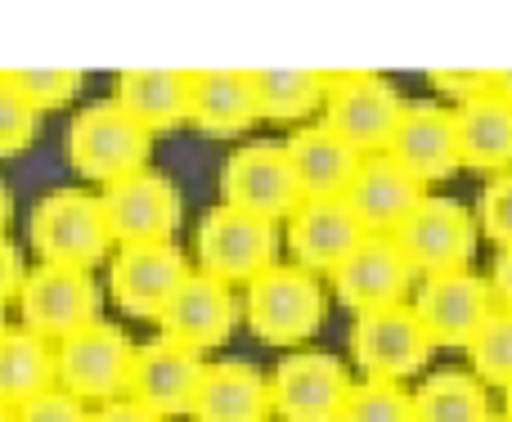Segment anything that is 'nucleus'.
<instances>
[{
    "label": "nucleus",
    "mask_w": 512,
    "mask_h": 422,
    "mask_svg": "<svg viewBox=\"0 0 512 422\" xmlns=\"http://www.w3.org/2000/svg\"><path fill=\"white\" fill-rule=\"evenodd\" d=\"M27 238L41 265H68V270H95L117 252L113 229L104 216V198L86 189H54L32 207Z\"/></svg>",
    "instance_id": "1"
},
{
    "label": "nucleus",
    "mask_w": 512,
    "mask_h": 422,
    "mask_svg": "<svg viewBox=\"0 0 512 422\" xmlns=\"http://www.w3.org/2000/svg\"><path fill=\"white\" fill-rule=\"evenodd\" d=\"M63 153H68V167L81 180L108 189L117 180L135 176V171H149L153 135L135 117H126L113 99H99V104H86L68 122Z\"/></svg>",
    "instance_id": "2"
},
{
    "label": "nucleus",
    "mask_w": 512,
    "mask_h": 422,
    "mask_svg": "<svg viewBox=\"0 0 512 422\" xmlns=\"http://www.w3.org/2000/svg\"><path fill=\"white\" fill-rule=\"evenodd\" d=\"M243 319L265 346H301L324 328L328 292L319 283V274L301 270L292 261H279L248 283Z\"/></svg>",
    "instance_id": "3"
},
{
    "label": "nucleus",
    "mask_w": 512,
    "mask_h": 422,
    "mask_svg": "<svg viewBox=\"0 0 512 422\" xmlns=\"http://www.w3.org/2000/svg\"><path fill=\"white\" fill-rule=\"evenodd\" d=\"M194 256L198 270L212 274L221 283H248L256 274H265L270 265H279V225L261 216H248L239 207H207L203 220H198L194 234Z\"/></svg>",
    "instance_id": "4"
},
{
    "label": "nucleus",
    "mask_w": 512,
    "mask_h": 422,
    "mask_svg": "<svg viewBox=\"0 0 512 422\" xmlns=\"http://www.w3.org/2000/svg\"><path fill=\"white\" fill-rule=\"evenodd\" d=\"M140 346L108 319H95L90 328L63 337L54 346V369H59V387L77 396L81 405H108L131 391V369Z\"/></svg>",
    "instance_id": "5"
},
{
    "label": "nucleus",
    "mask_w": 512,
    "mask_h": 422,
    "mask_svg": "<svg viewBox=\"0 0 512 422\" xmlns=\"http://www.w3.org/2000/svg\"><path fill=\"white\" fill-rule=\"evenodd\" d=\"M409 99L378 72H333L324 99V126L337 131L360 158L387 153Z\"/></svg>",
    "instance_id": "6"
},
{
    "label": "nucleus",
    "mask_w": 512,
    "mask_h": 422,
    "mask_svg": "<svg viewBox=\"0 0 512 422\" xmlns=\"http://www.w3.org/2000/svg\"><path fill=\"white\" fill-rule=\"evenodd\" d=\"M351 360L360 364L364 378L378 382H405L414 373L427 369L432 360V337L418 324L414 306H382V310H364L351 319Z\"/></svg>",
    "instance_id": "7"
},
{
    "label": "nucleus",
    "mask_w": 512,
    "mask_h": 422,
    "mask_svg": "<svg viewBox=\"0 0 512 422\" xmlns=\"http://www.w3.org/2000/svg\"><path fill=\"white\" fill-rule=\"evenodd\" d=\"M18 319L36 337L59 346L63 337L81 333L99 319V283L90 270L68 265H32L18 288Z\"/></svg>",
    "instance_id": "8"
},
{
    "label": "nucleus",
    "mask_w": 512,
    "mask_h": 422,
    "mask_svg": "<svg viewBox=\"0 0 512 422\" xmlns=\"http://www.w3.org/2000/svg\"><path fill=\"white\" fill-rule=\"evenodd\" d=\"M351 373L328 351H288L270 373V414L279 422H337L351 396Z\"/></svg>",
    "instance_id": "9"
},
{
    "label": "nucleus",
    "mask_w": 512,
    "mask_h": 422,
    "mask_svg": "<svg viewBox=\"0 0 512 422\" xmlns=\"http://www.w3.org/2000/svg\"><path fill=\"white\" fill-rule=\"evenodd\" d=\"M405 252V261L414 265V274H450V270H468V261L477 256V238L481 225L463 203L454 198H432L414 207V216L391 234Z\"/></svg>",
    "instance_id": "10"
},
{
    "label": "nucleus",
    "mask_w": 512,
    "mask_h": 422,
    "mask_svg": "<svg viewBox=\"0 0 512 422\" xmlns=\"http://www.w3.org/2000/svg\"><path fill=\"white\" fill-rule=\"evenodd\" d=\"M221 203L248 211V216L274 220V225L306 203L283 144H243V149H234L221 167Z\"/></svg>",
    "instance_id": "11"
},
{
    "label": "nucleus",
    "mask_w": 512,
    "mask_h": 422,
    "mask_svg": "<svg viewBox=\"0 0 512 422\" xmlns=\"http://www.w3.org/2000/svg\"><path fill=\"white\" fill-rule=\"evenodd\" d=\"M99 198H104V216H108V229H113L117 247L176 243L180 216H185V198L153 167L108 185Z\"/></svg>",
    "instance_id": "12"
},
{
    "label": "nucleus",
    "mask_w": 512,
    "mask_h": 422,
    "mask_svg": "<svg viewBox=\"0 0 512 422\" xmlns=\"http://www.w3.org/2000/svg\"><path fill=\"white\" fill-rule=\"evenodd\" d=\"M189 279V261L176 243H144V247H117L108 256V297L131 319H153L158 324L167 301Z\"/></svg>",
    "instance_id": "13"
},
{
    "label": "nucleus",
    "mask_w": 512,
    "mask_h": 422,
    "mask_svg": "<svg viewBox=\"0 0 512 422\" xmlns=\"http://www.w3.org/2000/svg\"><path fill=\"white\" fill-rule=\"evenodd\" d=\"M414 315L427 328L432 346H468L472 333L486 324L495 310V292L490 279L477 270H450V274H427L414 288Z\"/></svg>",
    "instance_id": "14"
},
{
    "label": "nucleus",
    "mask_w": 512,
    "mask_h": 422,
    "mask_svg": "<svg viewBox=\"0 0 512 422\" xmlns=\"http://www.w3.org/2000/svg\"><path fill=\"white\" fill-rule=\"evenodd\" d=\"M207 373V355L189 351V346L171 342V337H153L135 351V369H131V391L126 396L135 405H144L149 414L167 418H189L194 409V396L203 387Z\"/></svg>",
    "instance_id": "15"
},
{
    "label": "nucleus",
    "mask_w": 512,
    "mask_h": 422,
    "mask_svg": "<svg viewBox=\"0 0 512 422\" xmlns=\"http://www.w3.org/2000/svg\"><path fill=\"white\" fill-rule=\"evenodd\" d=\"M414 265L405 261L400 243L391 234H369L333 274V297L346 310L364 315V310H382V306H405L409 288H414Z\"/></svg>",
    "instance_id": "16"
},
{
    "label": "nucleus",
    "mask_w": 512,
    "mask_h": 422,
    "mask_svg": "<svg viewBox=\"0 0 512 422\" xmlns=\"http://www.w3.org/2000/svg\"><path fill=\"white\" fill-rule=\"evenodd\" d=\"M239 319H243V301L234 297L230 283L212 279V274H203V270H189V279L180 283L176 297H171L167 310H162L158 328H162V337H171V342L207 355V351L230 342Z\"/></svg>",
    "instance_id": "17"
},
{
    "label": "nucleus",
    "mask_w": 512,
    "mask_h": 422,
    "mask_svg": "<svg viewBox=\"0 0 512 422\" xmlns=\"http://www.w3.org/2000/svg\"><path fill=\"white\" fill-rule=\"evenodd\" d=\"M364 238L369 234L346 198H306L283 220V243L292 252V265L310 274H333Z\"/></svg>",
    "instance_id": "18"
},
{
    "label": "nucleus",
    "mask_w": 512,
    "mask_h": 422,
    "mask_svg": "<svg viewBox=\"0 0 512 422\" xmlns=\"http://www.w3.org/2000/svg\"><path fill=\"white\" fill-rule=\"evenodd\" d=\"M387 158H396L400 167H405L414 180H423V185L450 180L454 171L463 167L454 113L441 104H432V99L409 104L405 117H400V126H396V135H391V144H387Z\"/></svg>",
    "instance_id": "19"
},
{
    "label": "nucleus",
    "mask_w": 512,
    "mask_h": 422,
    "mask_svg": "<svg viewBox=\"0 0 512 422\" xmlns=\"http://www.w3.org/2000/svg\"><path fill=\"white\" fill-rule=\"evenodd\" d=\"M427 198V185L414 180L396 158L387 153H373L360 162L351 189H346V203H351L355 220L364 225V234H396L414 207Z\"/></svg>",
    "instance_id": "20"
},
{
    "label": "nucleus",
    "mask_w": 512,
    "mask_h": 422,
    "mask_svg": "<svg viewBox=\"0 0 512 422\" xmlns=\"http://www.w3.org/2000/svg\"><path fill=\"white\" fill-rule=\"evenodd\" d=\"M261 122L252 90V72L243 68H203L189 90V126L207 140H234Z\"/></svg>",
    "instance_id": "21"
},
{
    "label": "nucleus",
    "mask_w": 512,
    "mask_h": 422,
    "mask_svg": "<svg viewBox=\"0 0 512 422\" xmlns=\"http://www.w3.org/2000/svg\"><path fill=\"white\" fill-rule=\"evenodd\" d=\"M283 153L292 162V176L301 185V198H346L355 171H360V153L328 131L324 122H306L283 140Z\"/></svg>",
    "instance_id": "22"
},
{
    "label": "nucleus",
    "mask_w": 512,
    "mask_h": 422,
    "mask_svg": "<svg viewBox=\"0 0 512 422\" xmlns=\"http://www.w3.org/2000/svg\"><path fill=\"white\" fill-rule=\"evenodd\" d=\"M189 90H194V72L180 68H126L117 72L113 104L126 117L144 126L149 135L176 131L189 122Z\"/></svg>",
    "instance_id": "23"
},
{
    "label": "nucleus",
    "mask_w": 512,
    "mask_h": 422,
    "mask_svg": "<svg viewBox=\"0 0 512 422\" xmlns=\"http://www.w3.org/2000/svg\"><path fill=\"white\" fill-rule=\"evenodd\" d=\"M189 418L194 422H270V378L248 360L207 364Z\"/></svg>",
    "instance_id": "24"
},
{
    "label": "nucleus",
    "mask_w": 512,
    "mask_h": 422,
    "mask_svg": "<svg viewBox=\"0 0 512 422\" xmlns=\"http://www.w3.org/2000/svg\"><path fill=\"white\" fill-rule=\"evenodd\" d=\"M454 126H459V153L463 167L481 171V176H508L512 171V104L486 90V95L468 99L454 108Z\"/></svg>",
    "instance_id": "25"
},
{
    "label": "nucleus",
    "mask_w": 512,
    "mask_h": 422,
    "mask_svg": "<svg viewBox=\"0 0 512 422\" xmlns=\"http://www.w3.org/2000/svg\"><path fill=\"white\" fill-rule=\"evenodd\" d=\"M59 387V369H54V342L36 337L32 328H5L0 337V405L23 409L36 396Z\"/></svg>",
    "instance_id": "26"
},
{
    "label": "nucleus",
    "mask_w": 512,
    "mask_h": 422,
    "mask_svg": "<svg viewBox=\"0 0 512 422\" xmlns=\"http://www.w3.org/2000/svg\"><path fill=\"white\" fill-rule=\"evenodd\" d=\"M328 81H333V72H315V68H256L252 90L261 122L306 126V117L315 108H324Z\"/></svg>",
    "instance_id": "27"
},
{
    "label": "nucleus",
    "mask_w": 512,
    "mask_h": 422,
    "mask_svg": "<svg viewBox=\"0 0 512 422\" xmlns=\"http://www.w3.org/2000/svg\"><path fill=\"white\" fill-rule=\"evenodd\" d=\"M414 422H490L486 382L468 369H441L414 391Z\"/></svg>",
    "instance_id": "28"
},
{
    "label": "nucleus",
    "mask_w": 512,
    "mask_h": 422,
    "mask_svg": "<svg viewBox=\"0 0 512 422\" xmlns=\"http://www.w3.org/2000/svg\"><path fill=\"white\" fill-rule=\"evenodd\" d=\"M472 360V373L490 387H512V310L495 306L486 315V324L472 333V342L463 346Z\"/></svg>",
    "instance_id": "29"
},
{
    "label": "nucleus",
    "mask_w": 512,
    "mask_h": 422,
    "mask_svg": "<svg viewBox=\"0 0 512 422\" xmlns=\"http://www.w3.org/2000/svg\"><path fill=\"white\" fill-rule=\"evenodd\" d=\"M337 422H414V396L400 382L364 378L351 387Z\"/></svg>",
    "instance_id": "30"
},
{
    "label": "nucleus",
    "mask_w": 512,
    "mask_h": 422,
    "mask_svg": "<svg viewBox=\"0 0 512 422\" xmlns=\"http://www.w3.org/2000/svg\"><path fill=\"white\" fill-rule=\"evenodd\" d=\"M5 72H9V81H14L18 95H23L32 108H41V113L72 104L77 90H81V81H86L81 68H5Z\"/></svg>",
    "instance_id": "31"
},
{
    "label": "nucleus",
    "mask_w": 512,
    "mask_h": 422,
    "mask_svg": "<svg viewBox=\"0 0 512 422\" xmlns=\"http://www.w3.org/2000/svg\"><path fill=\"white\" fill-rule=\"evenodd\" d=\"M45 113L32 108L23 95L14 90L9 72H0V158H18L23 149H32L41 135Z\"/></svg>",
    "instance_id": "32"
},
{
    "label": "nucleus",
    "mask_w": 512,
    "mask_h": 422,
    "mask_svg": "<svg viewBox=\"0 0 512 422\" xmlns=\"http://www.w3.org/2000/svg\"><path fill=\"white\" fill-rule=\"evenodd\" d=\"M477 225H481V234L499 247V252L512 247V171L508 176H495L486 189H481Z\"/></svg>",
    "instance_id": "33"
},
{
    "label": "nucleus",
    "mask_w": 512,
    "mask_h": 422,
    "mask_svg": "<svg viewBox=\"0 0 512 422\" xmlns=\"http://www.w3.org/2000/svg\"><path fill=\"white\" fill-rule=\"evenodd\" d=\"M18 422H90V409L77 396H68L63 387H50L45 396H36L32 405L14 409Z\"/></svg>",
    "instance_id": "34"
},
{
    "label": "nucleus",
    "mask_w": 512,
    "mask_h": 422,
    "mask_svg": "<svg viewBox=\"0 0 512 422\" xmlns=\"http://www.w3.org/2000/svg\"><path fill=\"white\" fill-rule=\"evenodd\" d=\"M427 81H432V90L450 95L454 104H468L490 90V72H427Z\"/></svg>",
    "instance_id": "35"
},
{
    "label": "nucleus",
    "mask_w": 512,
    "mask_h": 422,
    "mask_svg": "<svg viewBox=\"0 0 512 422\" xmlns=\"http://www.w3.org/2000/svg\"><path fill=\"white\" fill-rule=\"evenodd\" d=\"M23 279H27L23 252H18V243H9V238L0 234V306L18 301V288H23Z\"/></svg>",
    "instance_id": "36"
},
{
    "label": "nucleus",
    "mask_w": 512,
    "mask_h": 422,
    "mask_svg": "<svg viewBox=\"0 0 512 422\" xmlns=\"http://www.w3.org/2000/svg\"><path fill=\"white\" fill-rule=\"evenodd\" d=\"M90 422H162V418L149 414L144 405H135L131 396H122V400H108V405L90 409Z\"/></svg>",
    "instance_id": "37"
},
{
    "label": "nucleus",
    "mask_w": 512,
    "mask_h": 422,
    "mask_svg": "<svg viewBox=\"0 0 512 422\" xmlns=\"http://www.w3.org/2000/svg\"><path fill=\"white\" fill-rule=\"evenodd\" d=\"M490 292H495V306L512 310V247H504V252H495V265H490Z\"/></svg>",
    "instance_id": "38"
},
{
    "label": "nucleus",
    "mask_w": 512,
    "mask_h": 422,
    "mask_svg": "<svg viewBox=\"0 0 512 422\" xmlns=\"http://www.w3.org/2000/svg\"><path fill=\"white\" fill-rule=\"evenodd\" d=\"M490 90H495L504 104H512V72H490Z\"/></svg>",
    "instance_id": "39"
},
{
    "label": "nucleus",
    "mask_w": 512,
    "mask_h": 422,
    "mask_svg": "<svg viewBox=\"0 0 512 422\" xmlns=\"http://www.w3.org/2000/svg\"><path fill=\"white\" fill-rule=\"evenodd\" d=\"M9 216H14V198H9V189H5V180H0V234H5V225H9Z\"/></svg>",
    "instance_id": "40"
},
{
    "label": "nucleus",
    "mask_w": 512,
    "mask_h": 422,
    "mask_svg": "<svg viewBox=\"0 0 512 422\" xmlns=\"http://www.w3.org/2000/svg\"><path fill=\"white\" fill-rule=\"evenodd\" d=\"M504 414L512 418V387H504Z\"/></svg>",
    "instance_id": "41"
},
{
    "label": "nucleus",
    "mask_w": 512,
    "mask_h": 422,
    "mask_svg": "<svg viewBox=\"0 0 512 422\" xmlns=\"http://www.w3.org/2000/svg\"><path fill=\"white\" fill-rule=\"evenodd\" d=\"M0 422H18V418H14V409H5V405H0Z\"/></svg>",
    "instance_id": "42"
},
{
    "label": "nucleus",
    "mask_w": 512,
    "mask_h": 422,
    "mask_svg": "<svg viewBox=\"0 0 512 422\" xmlns=\"http://www.w3.org/2000/svg\"><path fill=\"white\" fill-rule=\"evenodd\" d=\"M5 328H9V319H5V306H0V337H5Z\"/></svg>",
    "instance_id": "43"
},
{
    "label": "nucleus",
    "mask_w": 512,
    "mask_h": 422,
    "mask_svg": "<svg viewBox=\"0 0 512 422\" xmlns=\"http://www.w3.org/2000/svg\"><path fill=\"white\" fill-rule=\"evenodd\" d=\"M490 422H512L508 414H490Z\"/></svg>",
    "instance_id": "44"
}]
</instances>
